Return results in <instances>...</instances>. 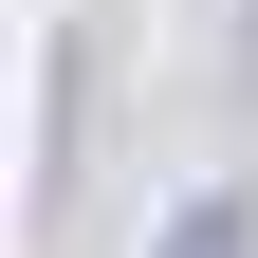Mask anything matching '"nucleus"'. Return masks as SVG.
<instances>
[{
    "instance_id": "f257e3e1",
    "label": "nucleus",
    "mask_w": 258,
    "mask_h": 258,
    "mask_svg": "<svg viewBox=\"0 0 258 258\" xmlns=\"http://www.w3.org/2000/svg\"><path fill=\"white\" fill-rule=\"evenodd\" d=\"M148 258H258V221H240V203H184V221H166Z\"/></svg>"
}]
</instances>
